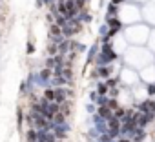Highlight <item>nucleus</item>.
<instances>
[{
  "label": "nucleus",
  "instance_id": "nucleus-1",
  "mask_svg": "<svg viewBox=\"0 0 155 142\" xmlns=\"http://www.w3.org/2000/svg\"><path fill=\"white\" fill-rule=\"evenodd\" d=\"M119 129H120V122H119V118H117V117H111V118H110V135L115 137Z\"/></svg>",
  "mask_w": 155,
  "mask_h": 142
},
{
  "label": "nucleus",
  "instance_id": "nucleus-2",
  "mask_svg": "<svg viewBox=\"0 0 155 142\" xmlns=\"http://www.w3.org/2000/svg\"><path fill=\"white\" fill-rule=\"evenodd\" d=\"M99 115H101L102 118H106V120H110V118L113 117V113H111V108H110L108 104H102V106L99 108Z\"/></svg>",
  "mask_w": 155,
  "mask_h": 142
},
{
  "label": "nucleus",
  "instance_id": "nucleus-3",
  "mask_svg": "<svg viewBox=\"0 0 155 142\" xmlns=\"http://www.w3.org/2000/svg\"><path fill=\"white\" fill-rule=\"evenodd\" d=\"M26 140H28V142H38V129H37V127H31V129L26 133Z\"/></svg>",
  "mask_w": 155,
  "mask_h": 142
},
{
  "label": "nucleus",
  "instance_id": "nucleus-4",
  "mask_svg": "<svg viewBox=\"0 0 155 142\" xmlns=\"http://www.w3.org/2000/svg\"><path fill=\"white\" fill-rule=\"evenodd\" d=\"M140 111H142V113H148V111H150V113H155V102H153V100H146V102L140 106Z\"/></svg>",
  "mask_w": 155,
  "mask_h": 142
},
{
  "label": "nucleus",
  "instance_id": "nucleus-5",
  "mask_svg": "<svg viewBox=\"0 0 155 142\" xmlns=\"http://www.w3.org/2000/svg\"><path fill=\"white\" fill-rule=\"evenodd\" d=\"M49 33H51V37H60V35H64V33H62V27H60L58 24H51V26H49Z\"/></svg>",
  "mask_w": 155,
  "mask_h": 142
},
{
  "label": "nucleus",
  "instance_id": "nucleus-6",
  "mask_svg": "<svg viewBox=\"0 0 155 142\" xmlns=\"http://www.w3.org/2000/svg\"><path fill=\"white\" fill-rule=\"evenodd\" d=\"M44 97L49 100V102H55V98H57V88L55 89H51V88H48L46 91H44Z\"/></svg>",
  "mask_w": 155,
  "mask_h": 142
},
{
  "label": "nucleus",
  "instance_id": "nucleus-7",
  "mask_svg": "<svg viewBox=\"0 0 155 142\" xmlns=\"http://www.w3.org/2000/svg\"><path fill=\"white\" fill-rule=\"evenodd\" d=\"M22 120H24V113H22V109L18 108V109H17V127H18V131H22Z\"/></svg>",
  "mask_w": 155,
  "mask_h": 142
},
{
  "label": "nucleus",
  "instance_id": "nucleus-8",
  "mask_svg": "<svg viewBox=\"0 0 155 142\" xmlns=\"http://www.w3.org/2000/svg\"><path fill=\"white\" fill-rule=\"evenodd\" d=\"M58 51H60V49H58L57 42H55V44H49V46H48V53H49V56H55V55H58Z\"/></svg>",
  "mask_w": 155,
  "mask_h": 142
},
{
  "label": "nucleus",
  "instance_id": "nucleus-9",
  "mask_svg": "<svg viewBox=\"0 0 155 142\" xmlns=\"http://www.w3.org/2000/svg\"><path fill=\"white\" fill-rule=\"evenodd\" d=\"M51 75H53V69H51V67H46V69H42V71H40V77H42L44 80H46V79H49Z\"/></svg>",
  "mask_w": 155,
  "mask_h": 142
},
{
  "label": "nucleus",
  "instance_id": "nucleus-10",
  "mask_svg": "<svg viewBox=\"0 0 155 142\" xmlns=\"http://www.w3.org/2000/svg\"><path fill=\"white\" fill-rule=\"evenodd\" d=\"M64 120H66V115H64L62 111H58V113H57V115L53 117V122H57V124H62Z\"/></svg>",
  "mask_w": 155,
  "mask_h": 142
},
{
  "label": "nucleus",
  "instance_id": "nucleus-11",
  "mask_svg": "<svg viewBox=\"0 0 155 142\" xmlns=\"http://www.w3.org/2000/svg\"><path fill=\"white\" fill-rule=\"evenodd\" d=\"M113 117H117V118H126V111H124V109H120V108H117V109H115V113H113Z\"/></svg>",
  "mask_w": 155,
  "mask_h": 142
},
{
  "label": "nucleus",
  "instance_id": "nucleus-12",
  "mask_svg": "<svg viewBox=\"0 0 155 142\" xmlns=\"http://www.w3.org/2000/svg\"><path fill=\"white\" fill-rule=\"evenodd\" d=\"M97 91H99V95H106L108 93V84H99Z\"/></svg>",
  "mask_w": 155,
  "mask_h": 142
},
{
  "label": "nucleus",
  "instance_id": "nucleus-13",
  "mask_svg": "<svg viewBox=\"0 0 155 142\" xmlns=\"http://www.w3.org/2000/svg\"><path fill=\"white\" fill-rule=\"evenodd\" d=\"M115 13H117V4H113V2H111V4H110V8H108V15H110V17H113Z\"/></svg>",
  "mask_w": 155,
  "mask_h": 142
},
{
  "label": "nucleus",
  "instance_id": "nucleus-14",
  "mask_svg": "<svg viewBox=\"0 0 155 142\" xmlns=\"http://www.w3.org/2000/svg\"><path fill=\"white\" fill-rule=\"evenodd\" d=\"M99 75H101V77H108V75H110V69H108V67H101V69H99Z\"/></svg>",
  "mask_w": 155,
  "mask_h": 142
},
{
  "label": "nucleus",
  "instance_id": "nucleus-15",
  "mask_svg": "<svg viewBox=\"0 0 155 142\" xmlns=\"http://www.w3.org/2000/svg\"><path fill=\"white\" fill-rule=\"evenodd\" d=\"M35 53V46L31 42H28V55H33Z\"/></svg>",
  "mask_w": 155,
  "mask_h": 142
},
{
  "label": "nucleus",
  "instance_id": "nucleus-16",
  "mask_svg": "<svg viewBox=\"0 0 155 142\" xmlns=\"http://www.w3.org/2000/svg\"><path fill=\"white\" fill-rule=\"evenodd\" d=\"M106 84H108V88H115V86H117V80H115V79H108Z\"/></svg>",
  "mask_w": 155,
  "mask_h": 142
},
{
  "label": "nucleus",
  "instance_id": "nucleus-17",
  "mask_svg": "<svg viewBox=\"0 0 155 142\" xmlns=\"http://www.w3.org/2000/svg\"><path fill=\"white\" fill-rule=\"evenodd\" d=\"M75 2H77V6H79V9H82L84 4H86V0H75Z\"/></svg>",
  "mask_w": 155,
  "mask_h": 142
},
{
  "label": "nucleus",
  "instance_id": "nucleus-18",
  "mask_svg": "<svg viewBox=\"0 0 155 142\" xmlns=\"http://www.w3.org/2000/svg\"><path fill=\"white\" fill-rule=\"evenodd\" d=\"M26 89H28V82H22L20 84V93H26Z\"/></svg>",
  "mask_w": 155,
  "mask_h": 142
},
{
  "label": "nucleus",
  "instance_id": "nucleus-19",
  "mask_svg": "<svg viewBox=\"0 0 155 142\" xmlns=\"http://www.w3.org/2000/svg\"><path fill=\"white\" fill-rule=\"evenodd\" d=\"M108 106H110L111 109H117V102H115V100H110V102H108Z\"/></svg>",
  "mask_w": 155,
  "mask_h": 142
},
{
  "label": "nucleus",
  "instance_id": "nucleus-20",
  "mask_svg": "<svg viewBox=\"0 0 155 142\" xmlns=\"http://www.w3.org/2000/svg\"><path fill=\"white\" fill-rule=\"evenodd\" d=\"M42 4H44V0H37V8H40Z\"/></svg>",
  "mask_w": 155,
  "mask_h": 142
},
{
  "label": "nucleus",
  "instance_id": "nucleus-21",
  "mask_svg": "<svg viewBox=\"0 0 155 142\" xmlns=\"http://www.w3.org/2000/svg\"><path fill=\"white\" fill-rule=\"evenodd\" d=\"M113 4H120V2H124V0H111Z\"/></svg>",
  "mask_w": 155,
  "mask_h": 142
},
{
  "label": "nucleus",
  "instance_id": "nucleus-22",
  "mask_svg": "<svg viewBox=\"0 0 155 142\" xmlns=\"http://www.w3.org/2000/svg\"><path fill=\"white\" fill-rule=\"evenodd\" d=\"M150 93H155V86H150Z\"/></svg>",
  "mask_w": 155,
  "mask_h": 142
},
{
  "label": "nucleus",
  "instance_id": "nucleus-23",
  "mask_svg": "<svg viewBox=\"0 0 155 142\" xmlns=\"http://www.w3.org/2000/svg\"><path fill=\"white\" fill-rule=\"evenodd\" d=\"M120 142H130V140H126V138H124V140H120Z\"/></svg>",
  "mask_w": 155,
  "mask_h": 142
},
{
  "label": "nucleus",
  "instance_id": "nucleus-24",
  "mask_svg": "<svg viewBox=\"0 0 155 142\" xmlns=\"http://www.w3.org/2000/svg\"><path fill=\"white\" fill-rule=\"evenodd\" d=\"M57 2H66V0H57Z\"/></svg>",
  "mask_w": 155,
  "mask_h": 142
}]
</instances>
